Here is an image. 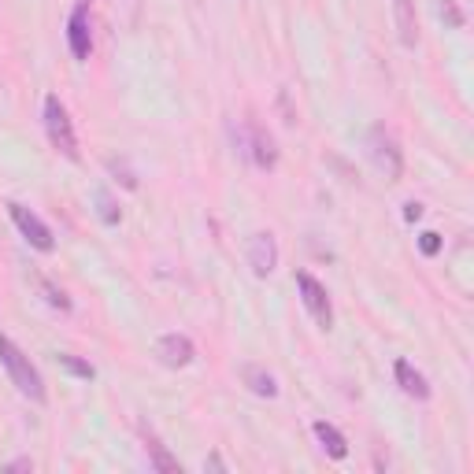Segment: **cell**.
Listing matches in <instances>:
<instances>
[{"label": "cell", "mask_w": 474, "mask_h": 474, "mask_svg": "<svg viewBox=\"0 0 474 474\" xmlns=\"http://www.w3.org/2000/svg\"><path fill=\"white\" fill-rule=\"evenodd\" d=\"M0 364H5V371H8V378H12V385L23 393L26 401H33V404H45V382H42V371H37L33 364H30V356L12 341V337H5L0 334Z\"/></svg>", "instance_id": "cell-1"}, {"label": "cell", "mask_w": 474, "mask_h": 474, "mask_svg": "<svg viewBox=\"0 0 474 474\" xmlns=\"http://www.w3.org/2000/svg\"><path fill=\"white\" fill-rule=\"evenodd\" d=\"M45 134H49L56 152H63L67 160H78V137H74V127H71V115H67V108L56 93L45 97Z\"/></svg>", "instance_id": "cell-2"}, {"label": "cell", "mask_w": 474, "mask_h": 474, "mask_svg": "<svg viewBox=\"0 0 474 474\" xmlns=\"http://www.w3.org/2000/svg\"><path fill=\"white\" fill-rule=\"evenodd\" d=\"M367 152H371L374 167H378L389 182H401V175H404V156H401L397 137H393L385 127H371V134H367Z\"/></svg>", "instance_id": "cell-3"}, {"label": "cell", "mask_w": 474, "mask_h": 474, "mask_svg": "<svg viewBox=\"0 0 474 474\" xmlns=\"http://www.w3.org/2000/svg\"><path fill=\"white\" fill-rule=\"evenodd\" d=\"M297 289H300V300H304L308 315L315 319V327L330 330V327H334V304H330V293H327V286H323L319 279H315V274H308V270H297Z\"/></svg>", "instance_id": "cell-4"}, {"label": "cell", "mask_w": 474, "mask_h": 474, "mask_svg": "<svg viewBox=\"0 0 474 474\" xmlns=\"http://www.w3.org/2000/svg\"><path fill=\"white\" fill-rule=\"evenodd\" d=\"M237 148H242L260 171L279 167V148H274V137L267 130H260V127H245L242 137H237Z\"/></svg>", "instance_id": "cell-5"}, {"label": "cell", "mask_w": 474, "mask_h": 474, "mask_svg": "<svg viewBox=\"0 0 474 474\" xmlns=\"http://www.w3.org/2000/svg\"><path fill=\"white\" fill-rule=\"evenodd\" d=\"M8 212H12V223L19 226V233L26 237V242L37 249V252H52L56 249V237H52V230L42 223V219H37L30 208H23V204H8Z\"/></svg>", "instance_id": "cell-6"}, {"label": "cell", "mask_w": 474, "mask_h": 474, "mask_svg": "<svg viewBox=\"0 0 474 474\" xmlns=\"http://www.w3.org/2000/svg\"><path fill=\"white\" fill-rule=\"evenodd\" d=\"M249 267L256 279H267V274H274V267H279V242H274V233L260 230L249 237Z\"/></svg>", "instance_id": "cell-7"}, {"label": "cell", "mask_w": 474, "mask_h": 474, "mask_svg": "<svg viewBox=\"0 0 474 474\" xmlns=\"http://www.w3.org/2000/svg\"><path fill=\"white\" fill-rule=\"evenodd\" d=\"M67 45H71V56L74 60H90L93 52V33H90V8L86 5H78L67 19Z\"/></svg>", "instance_id": "cell-8"}, {"label": "cell", "mask_w": 474, "mask_h": 474, "mask_svg": "<svg viewBox=\"0 0 474 474\" xmlns=\"http://www.w3.org/2000/svg\"><path fill=\"white\" fill-rule=\"evenodd\" d=\"M156 356H160L164 367H189L193 356H196V345L185 334H164L156 341Z\"/></svg>", "instance_id": "cell-9"}, {"label": "cell", "mask_w": 474, "mask_h": 474, "mask_svg": "<svg viewBox=\"0 0 474 474\" xmlns=\"http://www.w3.org/2000/svg\"><path fill=\"white\" fill-rule=\"evenodd\" d=\"M393 19H397L401 45L415 49L419 45V23H415V5H412V0H393Z\"/></svg>", "instance_id": "cell-10"}, {"label": "cell", "mask_w": 474, "mask_h": 474, "mask_svg": "<svg viewBox=\"0 0 474 474\" xmlns=\"http://www.w3.org/2000/svg\"><path fill=\"white\" fill-rule=\"evenodd\" d=\"M393 374H397V382H401V389L408 393V397H415V401H430V382H426L422 371H415L408 360H397Z\"/></svg>", "instance_id": "cell-11"}, {"label": "cell", "mask_w": 474, "mask_h": 474, "mask_svg": "<svg viewBox=\"0 0 474 474\" xmlns=\"http://www.w3.org/2000/svg\"><path fill=\"white\" fill-rule=\"evenodd\" d=\"M311 430H315V438H319V445L327 449V456H330V460H345V456H348V441H345V433H341L334 422L319 419Z\"/></svg>", "instance_id": "cell-12"}, {"label": "cell", "mask_w": 474, "mask_h": 474, "mask_svg": "<svg viewBox=\"0 0 474 474\" xmlns=\"http://www.w3.org/2000/svg\"><path fill=\"white\" fill-rule=\"evenodd\" d=\"M242 378H245V385L256 393V397H279V382H274V374H267L263 367H256V364H249L245 371H242Z\"/></svg>", "instance_id": "cell-13"}, {"label": "cell", "mask_w": 474, "mask_h": 474, "mask_svg": "<svg viewBox=\"0 0 474 474\" xmlns=\"http://www.w3.org/2000/svg\"><path fill=\"white\" fill-rule=\"evenodd\" d=\"M145 449H148V456H152V467L156 470H164V474H182V467H178V460L160 445V441H156L152 438V433H148V438H145Z\"/></svg>", "instance_id": "cell-14"}, {"label": "cell", "mask_w": 474, "mask_h": 474, "mask_svg": "<svg viewBox=\"0 0 474 474\" xmlns=\"http://www.w3.org/2000/svg\"><path fill=\"white\" fill-rule=\"evenodd\" d=\"M93 201H97V215H100L104 226H115L118 219H123V212L115 208V201H111V193H108V189H97V193H93Z\"/></svg>", "instance_id": "cell-15"}, {"label": "cell", "mask_w": 474, "mask_h": 474, "mask_svg": "<svg viewBox=\"0 0 474 474\" xmlns=\"http://www.w3.org/2000/svg\"><path fill=\"white\" fill-rule=\"evenodd\" d=\"M37 289H42L45 293V300L56 308V311H71V297L63 293V289H56L49 279H37Z\"/></svg>", "instance_id": "cell-16"}, {"label": "cell", "mask_w": 474, "mask_h": 474, "mask_svg": "<svg viewBox=\"0 0 474 474\" xmlns=\"http://www.w3.org/2000/svg\"><path fill=\"white\" fill-rule=\"evenodd\" d=\"M60 364H63V367H67L71 374H78V378H86V382H90V378L97 374V371H93V364H82V360H78V356H60Z\"/></svg>", "instance_id": "cell-17"}, {"label": "cell", "mask_w": 474, "mask_h": 474, "mask_svg": "<svg viewBox=\"0 0 474 474\" xmlns=\"http://www.w3.org/2000/svg\"><path fill=\"white\" fill-rule=\"evenodd\" d=\"M438 15H441L449 26H463V12L456 8V0H438Z\"/></svg>", "instance_id": "cell-18"}, {"label": "cell", "mask_w": 474, "mask_h": 474, "mask_svg": "<svg viewBox=\"0 0 474 474\" xmlns=\"http://www.w3.org/2000/svg\"><path fill=\"white\" fill-rule=\"evenodd\" d=\"M419 249H422V256H438V252H441V233L426 230V233L419 237Z\"/></svg>", "instance_id": "cell-19"}, {"label": "cell", "mask_w": 474, "mask_h": 474, "mask_svg": "<svg viewBox=\"0 0 474 474\" xmlns=\"http://www.w3.org/2000/svg\"><path fill=\"white\" fill-rule=\"evenodd\" d=\"M404 219H408V223H419V219H422V204L408 201V204H404Z\"/></svg>", "instance_id": "cell-20"}, {"label": "cell", "mask_w": 474, "mask_h": 474, "mask_svg": "<svg viewBox=\"0 0 474 474\" xmlns=\"http://www.w3.org/2000/svg\"><path fill=\"white\" fill-rule=\"evenodd\" d=\"M8 470H33V463L30 460H15V463H8Z\"/></svg>", "instance_id": "cell-21"}]
</instances>
